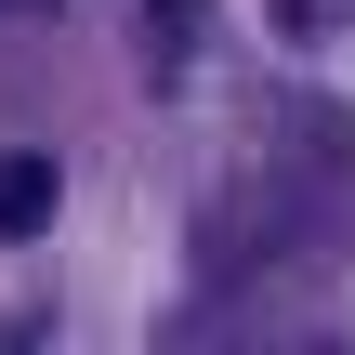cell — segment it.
I'll list each match as a JSON object with an SVG mask.
<instances>
[{
    "instance_id": "cell-1",
    "label": "cell",
    "mask_w": 355,
    "mask_h": 355,
    "mask_svg": "<svg viewBox=\"0 0 355 355\" xmlns=\"http://www.w3.org/2000/svg\"><path fill=\"white\" fill-rule=\"evenodd\" d=\"M53 224V158H0V237H40Z\"/></svg>"
}]
</instances>
